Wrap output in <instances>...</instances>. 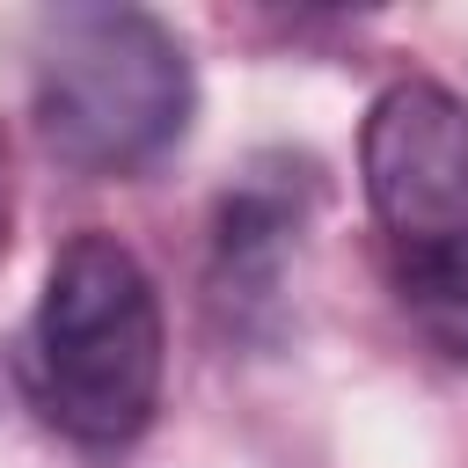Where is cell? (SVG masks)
<instances>
[{
  "mask_svg": "<svg viewBox=\"0 0 468 468\" xmlns=\"http://www.w3.org/2000/svg\"><path fill=\"white\" fill-rule=\"evenodd\" d=\"M161 300L117 234H73L22 329V380L44 424L80 446H124L161 402Z\"/></svg>",
  "mask_w": 468,
  "mask_h": 468,
  "instance_id": "6da1fadb",
  "label": "cell"
},
{
  "mask_svg": "<svg viewBox=\"0 0 468 468\" xmlns=\"http://www.w3.org/2000/svg\"><path fill=\"white\" fill-rule=\"evenodd\" d=\"M358 168L402 314L468 366V102L439 80L380 88L358 132Z\"/></svg>",
  "mask_w": 468,
  "mask_h": 468,
  "instance_id": "7a4b0ae2",
  "label": "cell"
},
{
  "mask_svg": "<svg viewBox=\"0 0 468 468\" xmlns=\"http://www.w3.org/2000/svg\"><path fill=\"white\" fill-rule=\"evenodd\" d=\"M37 132L88 176L161 161L190 124V58L139 7H58L37 29Z\"/></svg>",
  "mask_w": 468,
  "mask_h": 468,
  "instance_id": "3957f363",
  "label": "cell"
},
{
  "mask_svg": "<svg viewBox=\"0 0 468 468\" xmlns=\"http://www.w3.org/2000/svg\"><path fill=\"white\" fill-rule=\"evenodd\" d=\"M307 168L300 161H256L227 197H219V234H212V278L234 314L271 307L285 278V241L300 234L307 205Z\"/></svg>",
  "mask_w": 468,
  "mask_h": 468,
  "instance_id": "277c9868",
  "label": "cell"
}]
</instances>
